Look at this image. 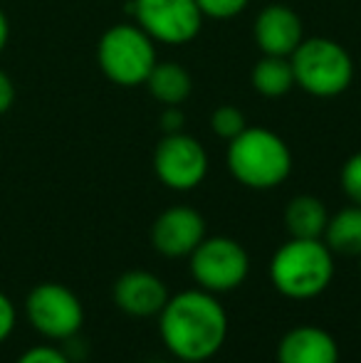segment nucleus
Segmentation results:
<instances>
[{
	"instance_id": "f257e3e1",
	"label": "nucleus",
	"mask_w": 361,
	"mask_h": 363,
	"mask_svg": "<svg viewBox=\"0 0 361 363\" xmlns=\"http://www.w3.org/2000/svg\"><path fill=\"white\" fill-rule=\"evenodd\" d=\"M159 334L181 363H208L226 346L228 314L216 294L186 289L169 296L161 309Z\"/></svg>"
},
{
	"instance_id": "f03ea898",
	"label": "nucleus",
	"mask_w": 361,
	"mask_h": 363,
	"mask_svg": "<svg viewBox=\"0 0 361 363\" xmlns=\"http://www.w3.org/2000/svg\"><path fill=\"white\" fill-rule=\"evenodd\" d=\"M334 277V255L324 240H299L279 245L270 259V282L282 296L307 301L324 294Z\"/></svg>"
},
{
	"instance_id": "7ed1b4c3",
	"label": "nucleus",
	"mask_w": 361,
	"mask_h": 363,
	"mask_svg": "<svg viewBox=\"0 0 361 363\" xmlns=\"http://www.w3.org/2000/svg\"><path fill=\"white\" fill-rule=\"evenodd\" d=\"M228 168L243 186L270 191L287 181L292 171V153L274 131L248 126L228 146Z\"/></svg>"
},
{
	"instance_id": "20e7f679",
	"label": "nucleus",
	"mask_w": 361,
	"mask_h": 363,
	"mask_svg": "<svg viewBox=\"0 0 361 363\" xmlns=\"http://www.w3.org/2000/svg\"><path fill=\"white\" fill-rule=\"evenodd\" d=\"M294 84L314 96H337L352 84L354 65L339 43L327 38L302 40L289 55Z\"/></svg>"
},
{
	"instance_id": "39448f33",
	"label": "nucleus",
	"mask_w": 361,
	"mask_h": 363,
	"mask_svg": "<svg viewBox=\"0 0 361 363\" xmlns=\"http://www.w3.org/2000/svg\"><path fill=\"white\" fill-rule=\"evenodd\" d=\"M96 62L114 84L139 86L156 65L154 40L139 25H114L101 35Z\"/></svg>"
},
{
	"instance_id": "423d86ee",
	"label": "nucleus",
	"mask_w": 361,
	"mask_h": 363,
	"mask_svg": "<svg viewBox=\"0 0 361 363\" xmlns=\"http://www.w3.org/2000/svg\"><path fill=\"white\" fill-rule=\"evenodd\" d=\"M191 274L198 289L211 294L235 291L250 274V255L233 238H206L191 252Z\"/></svg>"
},
{
	"instance_id": "0eeeda50",
	"label": "nucleus",
	"mask_w": 361,
	"mask_h": 363,
	"mask_svg": "<svg viewBox=\"0 0 361 363\" xmlns=\"http://www.w3.org/2000/svg\"><path fill=\"white\" fill-rule=\"evenodd\" d=\"M25 314L35 331L55 341L74 339L84 324V306L79 296L57 282H43L30 289Z\"/></svg>"
},
{
	"instance_id": "6e6552de",
	"label": "nucleus",
	"mask_w": 361,
	"mask_h": 363,
	"mask_svg": "<svg viewBox=\"0 0 361 363\" xmlns=\"http://www.w3.org/2000/svg\"><path fill=\"white\" fill-rule=\"evenodd\" d=\"M129 13L151 40L166 45L191 43L203 25L196 0H131Z\"/></svg>"
},
{
	"instance_id": "1a4fd4ad",
	"label": "nucleus",
	"mask_w": 361,
	"mask_h": 363,
	"mask_svg": "<svg viewBox=\"0 0 361 363\" xmlns=\"http://www.w3.org/2000/svg\"><path fill=\"white\" fill-rule=\"evenodd\" d=\"M154 171L166 188L193 191L208 173V153L188 134H166L154 153Z\"/></svg>"
},
{
	"instance_id": "9d476101",
	"label": "nucleus",
	"mask_w": 361,
	"mask_h": 363,
	"mask_svg": "<svg viewBox=\"0 0 361 363\" xmlns=\"http://www.w3.org/2000/svg\"><path fill=\"white\" fill-rule=\"evenodd\" d=\"M206 240V218L191 206H174L156 218L151 228V242L159 255L169 259L191 257V252Z\"/></svg>"
},
{
	"instance_id": "9b49d317",
	"label": "nucleus",
	"mask_w": 361,
	"mask_h": 363,
	"mask_svg": "<svg viewBox=\"0 0 361 363\" xmlns=\"http://www.w3.org/2000/svg\"><path fill=\"white\" fill-rule=\"evenodd\" d=\"M169 287L161 277L146 269H129L114 284V301L124 314L136 319L159 316L169 301Z\"/></svg>"
},
{
	"instance_id": "f8f14e48",
	"label": "nucleus",
	"mask_w": 361,
	"mask_h": 363,
	"mask_svg": "<svg viewBox=\"0 0 361 363\" xmlns=\"http://www.w3.org/2000/svg\"><path fill=\"white\" fill-rule=\"evenodd\" d=\"M304 40L302 20L287 5H267L255 20V43L262 55L289 57Z\"/></svg>"
},
{
	"instance_id": "ddd939ff",
	"label": "nucleus",
	"mask_w": 361,
	"mask_h": 363,
	"mask_svg": "<svg viewBox=\"0 0 361 363\" xmlns=\"http://www.w3.org/2000/svg\"><path fill=\"white\" fill-rule=\"evenodd\" d=\"M277 363H339V344L322 326H294L279 339Z\"/></svg>"
},
{
	"instance_id": "4468645a",
	"label": "nucleus",
	"mask_w": 361,
	"mask_h": 363,
	"mask_svg": "<svg viewBox=\"0 0 361 363\" xmlns=\"http://www.w3.org/2000/svg\"><path fill=\"white\" fill-rule=\"evenodd\" d=\"M327 223H329L327 206L314 196H297L284 208V225L289 230V238L322 240Z\"/></svg>"
},
{
	"instance_id": "2eb2a0df",
	"label": "nucleus",
	"mask_w": 361,
	"mask_h": 363,
	"mask_svg": "<svg viewBox=\"0 0 361 363\" xmlns=\"http://www.w3.org/2000/svg\"><path fill=\"white\" fill-rule=\"evenodd\" d=\"M144 84H149V91L156 101L164 106H181L191 94V74L186 67L176 62H156L151 74L146 77Z\"/></svg>"
},
{
	"instance_id": "dca6fc26",
	"label": "nucleus",
	"mask_w": 361,
	"mask_h": 363,
	"mask_svg": "<svg viewBox=\"0 0 361 363\" xmlns=\"http://www.w3.org/2000/svg\"><path fill=\"white\" fill-rule=\"evenodd\" d=\"M324 245L332 255L344 257H361V206H349L329 218L324 230Z\"/></svg>"
},
{
	"instance_id": "f3484780",
	"label": "nucleus",
	"mask_w": 361,
	"mask_h": 363,
	"mask_svg": "<svg viewBox=\"0 0 361 363\" xmlns=\"http://www.w3.org/2000/svg\"><path fill=\"white\" fill-rule=\"evenodd\" d=\"M252 86L262 96H282L294 86L292 62L287 57H272L265 55L260 62L252 67Z\"/></svg>"
},
{
	"instance_id": "a211bd4d",
	"label": "nucleus",
	"mask_w": 361,
	"mask_h": 363,
	"mask_svg": "<svg viewBox=\"0 0 361 363\" xmlns=\"http://www.w3.org/2000/svg\"><path fill=\"white\" fill-rule=\"evenodd\" d=\"M211 126L221 139L233 141L238 134H243V131L248 129V121H245V114H243L240 109L226 104V106H218V109L213 111Z\"/></svg>"
},
{
	"instance_id": "6ab92c4d",
	"label": "nucleus",
	"mask_w": 361,
	"mask_h": 363,
	"mask_svg": "<svg viewBox=\"0 0 361 363\" xmlns=\"http://www.w3.org/2000/svg\"><path fill=\"white\" fill-rule=\"evenodd\" d=\"M342 191L354 206H361V151L354 153L342 168Z\"/></svg>"
},
{
	"instance_id": "aec40b11",
	"label": "nucleus",
	"mask_w": 361,
	"mask_h": 363,
	"mask_svg": "<svg viewBox=\"0 0 361 363\" xmlns=\"http://www.w3.org/2000/svg\"><path fill=\"white\" fill-rule=\"evenodd\" d=\"M198 8H201L203 15L208 18H218V20H226V18H235L245 10L248 0H196Z\"/></svg>"
},
{
	"instance_id": "412c9836",
	"label": "nucleus",
	"mask_w": 361,
	"mask_h": 363,
	"mask_svg": "<svg viewBox=\"0 0 361 363\" xmlns=\"http://www.w3.org/2000/svg\"><path fill=\"white\" fill-rule=\"evenodd\" d=\"M18 363H72L67 354L52 346H33L18 359Z\"/></svg>"
},
{
	"instance_id": "4be33fe9",
	"label": "nucleus",
	"mask_w": 361,
	"mask_h": 363,
	"mask_svg": "<svg viewBox=\"0 0 361 363\" xmlns=\"http://www.w3.org/2000/svg\"><path fill=\"white\" fill-rule=\"evenodd\" d=\"M15 319H18V314H15L13 301H10L8 294H3V291H0V344H3L10 334H13Z\"/></svg>"
},
{
	"instance_id": "5701e85b",
	"label": "nucleus",
	"mask_w": 361,
	"mask_h": 363,
	"mask_svg": "<svg viewBox=\"0 0 361 363\" xmlns=\"http://www.w3.org/2000/svg\"><path fill=\"white\" fill-rule=\"evenodd\" d=\"M183 124H186V114L181 111V106H166L161 114V129L164 134H181Z\"/></svg>"
},
{
	"instance_id": "b1692460",
	"label": "nucleus",
	"mask_w": 361,
	"mask_h": 363,
	"mask_svg": "<svg viewBox=\"0 0 361 363\" xmlns=\"http://www.w3.org/2000/svg\"><path fill=\"white\" fill-rule=\"evenodd\" d=\"M13 101H15V84L8 77V72L0 69V114H5L13 106Z\"/></svg>"
},
{
	"instance_id": "393cba45",
	"label": "nucleus",
	"mask_w": 361,
	"mask_h": 363,
	"mask_svg": "<svg viewBox=\"0 0 361 363\" xmlns=\"http://www.w3.org/2000/svg\"><path fill=\"white\" fill-rule=\"evenodd\" d=\"M8 38H10V25H8V18H5V13L0 10V55H3L5 45H8Z\"/></svg>"
},
{
	"instance_id": "a878e982",
	"label": "nucleus",
	"mask_w": 361,
	"mask_h": 363,
	"mask_svg": "<svg viewBox=\"0 0 361 363\" xmlns=\"http://www.w3.org/2000/svg\"><path fill=\"white\" fill-rule=\"evenodd\" d=\"M359 259H361V257H359ZM359 274H361V264H359Z\"/></svg>"
}]
</instances>
